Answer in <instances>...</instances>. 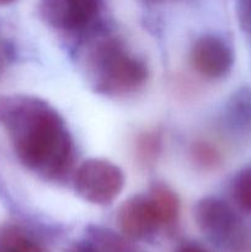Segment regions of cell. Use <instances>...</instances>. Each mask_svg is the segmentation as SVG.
<instances>
[{"label":"cell","instance_id":"obj_1","mask_svg":"<svg viewBox=\"0 0 251 252\" xmlns=\"http://www.w3.org/2000/svg\"><path fill=\"white\" fill-rule=\"evenodd\" d=\"M0 125L22 165L47 180H59L73 162V140L63 118L42 98L0 96Z\"/></svg>","mask_w":251,"mask_h":252},{"label":"cell","instance_id":"obj_2","mask_svg":"<svg viewBox=\"0 0 251 252\" xmlns=\"http://www.w3.org/2000/svg\"><path fill=\"white\" fill-rule=\"evenodd\" d=\"M93 86L105 96H125L139 90L149 78L142 59L128 53L117 39L96 43L88 62Z\"/></svg>","mask_w":251,"mask_h":252},{"label":"cell","instance_id":"obj_3","mask_svg":"<svg viewBox=\"0 0 251 252\" xmlns=\"http://www.w3.org/2000/svg\"><path fill=\"white\" fill-rule=\"evenodd\" d=\"M125 181V174L116 164L105 159H89L76 170L74 187L84 201L106 206L120 196Z\"/></svg>","mask_w":251,"mask_h":252},{"label":"cell","instance_id":"obj_4","mask_svg":"<svg viewBox=\"0 0 251 252\" xmlns=\"http://www.w3.org/2000/svg\"><path fill=\"white\" fill-rule=\"evenodd\" d=\"M194 221L199 230L234 250L245 245V233L240 219L229 204L219 198L206 197L194 207Z\"/></svg>","mask_w":251,"mask_h":252},{"label":"cell","instance_id":"obj_5","mask_svg":"<svg viewBox=\"0 0 251 252\" xmlns=\"http://www.w3.org/2000/svg\"><path fill=\"white\" fill-rule=\"evenodd\" d=\"M189 62L198 75L209 80L221 79L230 71L234 56L223 39L206 34L197 39L191 48Z\"/></svg>","mask_w":251,"mask_h":252},{"label":"cell","instance_id":"obj_6","mask_svg":"<svg viewBox=\"0 0 251 252\" xmlns=\"http://www.w3.org/2000/svg\"><path fill=\"white\" fill-rule=\"evenodd\" d=\"M100 0H41L39 11L47 24L75 31L88 26L98 14Z\"/></svg>","mask_w":251,"mask_h":252},{"label":"cell","instance_id":"obj_7","mask_svg":"<svg viewBox=\"0 0 251 252\" xmlns=\"http://www.w3.org/2000/svg\"><path fill=\"white\" fill-rule=\"evenodd\" d=\"M117 223L123 235L133 240L145 239L161 226L148 194H137L123 202Z\"/></svg>","mask_w":251,"mask_h":252},{"label":"cell","instance_id":"obj_8","mask_svg":"<svg viewBox=\"0 0 251 252\" xmlns=\"http://www.w3.org/2000/svg\"><path fill=\"white\" fill-rule=\"evenodd\" d=\"M148 196L154 207L160 225H171L177 220L180 214V199L170 187L164 184H155L152 186Z\"/></svg>","mask_w":251,"mask_h":252},{"label":"cell","instance_id":"obj_9","mask_svg":"<svg viewBox=\"0 0 251 252\" xmlns=\"http://www.w3.org/2000/svg\"><path fill=\"white\" fill-rule=\"evenodd\" d=\"M0 252H49L37 239L15 225L0 230Z\"/></svg>","mask_w":251,"mask_h":252},{"label":"cell","instance_id":"obj_10","mask_svg":"<svg viewBox=\"0 0 251 252\" xmlns=\"http://www.w3.org/2000/svg\"><path fill=\"white\" fill-rule=\"evenodd\" d=\"M226 120L236 130L251 128V90L241 89L230 98L226 107Z\"/></svg>","mask_w":251,"mask_h":252},{"label":"cell","instance_id":"obj_11","mask_svg":"<svg viewBox=\"0 0 251 252\" xmlns=\"http://www.w3.org/2000/svg\"><path fill=\"white\" fill-rule=\"evenodd\" d=\"M83 245L89 252H129L122 239L112 231L100 228L89 230V236Z\"/></svg>","mask_w":251,"mask_h":252},{"label":"cell","instance_id":"obj_12","mask_svg":"<svg viewBox=\"0 0 251 252\" xmlns=\"http://www.w3.org/2000/svg\"><path fill=\"white\" fill-rule=\"evenodd\" d=\"M161 135L157 130L142 133L135 140V157L138 162L144 166H150L157 162L161 153Z\"/></svg>","mask_w":251,"mask_h":252},{"label":"cell","instance_id":"obj_13","mask_svg":"<svg viewBox=\"0 0 251 252\" xmlns=\"http://www.w3.org/2000/svg\"><path fill=\"white\" fill-rule=\"evenodd\" d=\"M231 194L241 209L251 213V166L236 174L231 184Z\"/></svg>","mask_w":251,"mask_h":252},{"label":"cell","instance_id":"obj_14","mask_svg":"<svg viewBox=\"0 0 251 252\" xmlns=\"http://www.w3.org/2000/svg\"><path fill=\"white\" fill-rule=\"evenodd\" d=\"M191 157L193 162L203 170H213L219 166L221 157L219 150L208 142H196L192 145Z\"/></svg>","mask_w":251,"mask_h":252},{"label":"cell","instance_id":"obj_15","mask_svg":"<svg viewBox=\"0 0 251 252\" xmlns=\"http://www.w3.org/2000/svg\"><path fill=\"white\" fill-rule=\"evenodd\" d=\"M238 17L241 27L251 34V0H238Z\"/></svg>","mask_w":251,"mask_h":252},{"label":"cell","instance_id":"obj_16","mask_svg":"<svg viewBox=\"0 0 251 252\" xmlns=\"http://www.w3.org/2000/svg\"><path fill=\"white\" fill-rule=\"evenodd\" d=\"M177 252H207L206 250L201 248L198 245H193V244H187V245H184L182 248H180Z\"/></svg>","mask_w":251,"mask_h":252},{"label":"cell","instance_id":"obj_17","mask_svg":"<svg viewBox=\"0 0 251 252\" xmlns=\"http://www.w3.org/2000/svg\"><path fill=\"white\" fill-rule=\"evenodd\" d=\"M5 62H6V48H5L4 43L0 39V71L4 68Z\"/></svg>","mask_w":251,"mask_h":252},{"label":"cell","instance_id":"obj_18","mask_svg":"<svg viewBox=\"0 0 251 252\" xmlns=\"http://www.w3.org/2000/svg\"><path fill=\"white\" fill-rule=\"evenodd\" d=\"M69 252H89V251L86 250L85 246L80 245V246H78V248L74 249V250H71V251H69Z\"/></svg>","mask_w":251,"mask_h":252},{"label":"cell","instance_id":"obj_19","mask_svg":"<svg viewBox=\"0 0 251 252\" xmlns=\"http://www.w3.org/2000/svg\"><path fill=\"white\" fill-rule=\"evenodd\" d=\"M14 1H16V0H0V6H4V5H9V4H12Z\"/></svg>","mask_w":251,"mask_h":252}]
</instances>
